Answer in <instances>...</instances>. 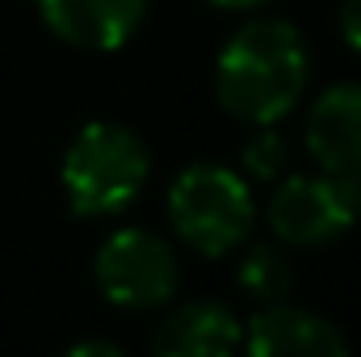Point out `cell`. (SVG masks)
Here are the masks:
<instances>
[{"label":"cell","mask_w":361,"mask_h":357,"mask_svg":"<svg viewBox=\"0 0 361 357\" xmlns=\"http://www.w3.org/2000/svg\"><path fill=\"white\" fill-rule=\"evenodd\" d=\"M307 80H311L307 38L281 17L244 21L214 59L219 105L248 126H273L290 118L307 92Z\"/></svg>","instance_id":"1"},{"label":"cell","mask_w":361,"mask_h":357,"mask_svg":"<svg viewBox=\"0 0 361 357\" xmlns=\"http://www.w3.org/2000/svg\"><path fill=\"white\" fill-rule=\"evenodd\" d=\"M152 173L147 143L122 122H89L63 152L59 185L80 219H114L143 193Z\"/></svg>","instance_id":"2"},{"label":"cell","mask_w":361,"mask_h":357,"mask_svg":"<svg viewBox=\"0 0 361 357\" xmlns=\"http://www.w3.org/2000/svg\"><path fill=\"white\" fill-rule=\"evenodd\" d=\"M164 214L189 253L219 261L248 244L252 223H257V202H252L248 181L235 169L189 164L173 177L164 193Z\"/></svg>","instance_id":"3"},{"label":"cell","mask_w":361,"mask_h":357,"mask_svg":"<svg viewBox=\"0 0 361 357\" xmlns=\"http://www.w3.org/2000/svg\"><path fill=\"white\" fill-rule=\"evenodd\" d=\"M97 290L109 307L156 311L173 303L180 290V261L173 244L147 227H122L101 240L92 257Z\"/></svg>","instance_id":"4"},{"label":"cell","mask_w":361,"mask_h":357,"mask_svg":"<svg viewBox=\"0 0 361 357\" xmlns=\"http://www.w3.org/2000/svg\"><path fill=\"white\" fill-rule=\"evenodd\" d=\"M357 210L361 185L328 173H290L269 193L265 223L290 248H328L357 223Z\"/></svg>","instance_id":"5"},{"label":"cell","mask_w":361,"mask_h":357,"mask_svg":"<svg viewBox=\"0 0 361 357\" xmlns=\"http://www.w3.org/2000/svg\"><path fill=\"white\" fill-rule=\"evenodd\" d=\"M302 143L319 173L361 185V85H332L315 97L302 122Z\"/></svg>","instance_id":"6"},{"label":"cell","mask_w":361,"mask_h":357,"mask_svg":"<svg viewBox=\"0 0 361 357\" xmlns=\"http://www.w3.org/2000/svg\"><path fill=\"white\" fill-rule=\"evenodd\" d=\"M42 25L80 51H118L126 47L152 0H34Z\"/></svg>","instance_id":"7"},{"label":"cell","mask_w":361,"mask_h":357,"mask_svg":"<svg viewBox=\"0 0 361 357\" xmlns=\"http://www.w3.org/2000/svg\"><path fill=\"white\" fill-rule=\"evenodd\" d=\"M244 349L252 357H345L349 345L336 332V324H328L315 311L290 307L281 303H265L248 328H244Z\"/></svg>","instance_id":"8"},{"label":"cell","mask_w":361,"mask_h":357,"mask_svg":"<svg viewBox=\"0 0 361 357\" xmlns=\"http://www.w3.org/2000/svg\"><path fill=\"white\" fill-rule=\"evenodd\" d=\"M244 341V324L227 303L189 298L156 324L152 353L160 357H231Z\"/></svg>","instance_id":"9"},{"label":"cell","mask_w":361,"mask_h":357,"mask_svg":"<svg viewBox=\"0 0 361 357\" xmlns=\"http://www.w3.org/2000/svg\"><path fill=\"white\" fill-rule=\"evenodd\" d=\"M240 290L252 298V303H281L294 286V273H290V261L273 248V244H252L244 257H240Z\"/></svg>","instance_id":"10"},{"label":"cell","mask_w":361,"mask_h":357,"mask_svg":"<svg viewBox=\"0 0 361 357\" xmlns=\"http://www.w3.org/2000/svg\"><path fill=\"white\" fill-rule=\"evenodd\" d=\"M244 173L252 181H265V185H273V181L286 173V164H290V147H286V139L273 131V126H257V135L244 143Z\"/></svg>","instance_id":"11"},{"label":"cell","mask_w":361,"mask_h":357,"mask_svg":"<svg viewBox=\"0 0 361 357\" xmlns=\"http://www.w3.org/2000/svg\"><path fill=\"white\" fill-rule=\"evenodd\" d=\"M341 34H345V42L361 55V0H345L341 4Z\"/></svg>","instance_id":"12"},{"label":"cell","mask_w":361,"mask_h":357,"mask_svg":"<svg viewBox=\"0 0 361 357\" xmlns=\"http://www.w3.org/2000/svg\"><path fill=\"white\" fill-rule=\"evenodd\" d=\"M68 357H122V345H114V341H80V345H72Z\"/></svg>","instance_id":"13"},{"label":"cell","mask_w":361,"mask_h":357,"mask_svg":"<svg viewBox=\"0 0 361 357\" xmlns=\"http://www.w3.org/2000/svg\"><path fill=\"white\" fill-rule=\"evenodd\" d=\"M206 4H214V8H223V13H248V8H257V4H265V0H206Z\"/></svg>","instance_id":"14"},{"label":"cell","mask_w":361,"mask_h":357,"mask_svg":"<svg viewBox=\"0 0 361 357\" xmlns=\"http://www.w3.org/2000/svg\"><path fill=\"white\" fill-rule=\"evenodd\" d=\"M357 219H361V210H357Z\"/></svg>","instance_id":"15"}]
</instances>
